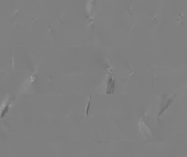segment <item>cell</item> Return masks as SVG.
<instances>
[{
	"label": "cell",
	"mask_w": 187,
	"mask_h": 157,
	"mask_svg": "<svg viewBox=\"0 0 187 157\" xmlns=\"http://www.w3.org/2000/svg\"><path fill=\"white\" fill-rule=\"evenodd\" d=\"M115 86H116V81L110 76L108 78V82H107V94H113L115 92Z\"/></svg>",
	"instance_id": "6da1fadb"
},
{
	"label": "cell",
	"mask_w": 187,
	"mask_h": 157,
	"mask_svg": "<svg viewBox=\"0 0 187 157\" xmlns=\"http://www.w3.org/2000/svg\"><path fill=\"white\" fill-rule=\"evenodd\" d=\"M8 108H9V106H8V105H7V106L3 109V110L1 112V115H0V116H1V118H3L5 116V114L8 111Z\"/></svg>",
	"instance_id": "7a4b0ae2"
}]
</instances>
